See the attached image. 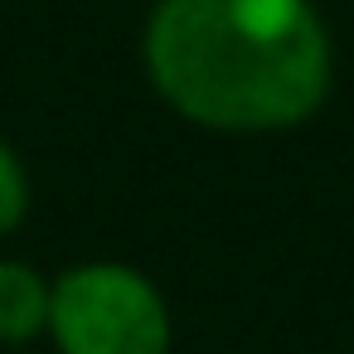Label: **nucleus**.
<instances>
[{"label": "nucleus", "instance_id": "f257e3e1", "mask_svg": "<svg viewBox=\"0 0 354 354\" xmlns=\"http://www.w3.org/2000/svg\"><path fill=\"white\" fill-rule=\"evenodd\" d=\"M141 64L170 112L248 136L310 122L335 73L310 0H156Z\"/></svg>", "mask_w": 354, "mask_h": 354}, {"label": "nucleus", "instance_id": "f03ea898", "mask_svg": "<svg viewBox=\"0 0 354 354\" xmlns=\"http://www.w3.org/2000/svg\"><path fill=\"white\" fill-rule=\"evenodd\" d=\"M54 354H170L175 325L160 286L131 262H78L54 277Z\"/></svg>", "mask_w": 354, "mask_h": 354}, {"label": "nucleus", "instance_id": "7ed1b4c3", "mask_svg": "<svg viewBox=\"0 0 354 354\" xmlns=\"http://www.w3.org/2000/svg\"><path fill=\"white\" fill-rule=\"evenodd\" d=\"M54 277L25 257H0V349H30L49 330Z\"/></svg>", "mask_w": 354, "mask_h": 354}, {"label": "nucleus", "instance_id": "20e7f679", "mask_svg": "<svg viewBox=\"0 0 354 354\" xmlns=\"http://www.w3.org/2000/svg\"><path fill=\"white\" fill-rule=\"evenodd\" d=\"M30 214V170L20 160V151L0 136V243H6Z\"/></svg>", "mask_w": 354, "mask_h": 354}, {"label": "nucleus", "instance_id": "39448f33", "mask_svg": "<svg viewBox=\"0 0 354 354\" xmlns=\"http://www.w3.org/2000/svg\"><path fill=\"white\" fill-rule=\"evenodd\" d=\"M15 354H25V349H15Z\"/></svg>", "mask_w": 354, "mask_h": 354}]
</instances>
